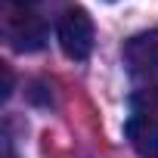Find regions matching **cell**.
<instances>
[{"label":"cell","mask_w":158,"mask_h":158,"mask_svg":"<svg viewBox=\"0 0 158 158\" xmlns=\"http://www.w3.org/2000/svg\"><path fill=\"white\" fill-rule=\"evenodd\" d=\"M3 34L13 50L19 53H34L47 40V25L34 13V6H6L3 16Z\"/></svg>","instance_id":"6da1fadb"},{"label":"cell","mask_w":158,"mask_h":158,"mask_svg":"<svg viewBox=\"0 0 158 158\" xmlns=\"http://www.w3.org/2000/svg\"><path fill=\"white\" fill-rule=\"evenodd\" d=\"M56 37H59V47L68 59L81 62L93 53V19L84 13V10H65L59 25H56Z\"/></svg>","instance_id":"7a4b0ae2"},{"label":"cell","mask_w":158,"mask_h":158,"mask_svg":"<svg viewBox=\"0 0 158 158\" xmlns=\"http://www.w3.org/2000/svg\"><path fill=\"white\" fill-rule=\"evenodd\" d=\"M124 65L133 81L158 84V31H139L124 44Z\"/></svg>","instance_id":"3957f363"},{"label":"cell","mask_w":158,"mask_h":158,"mask_svg":"<svg viewBox=\"0 0 158 158\" xmlns=\"http://www.w3.org/2000/svg\"><path fill=\"white\" fill-rule=\"evenodd\" d=\"M127 139L143 158H158V118L133 115L127 121Z\"/></svg>","instance_id":"277c9868"},{"label":"cell","mask_w":158,"mask_h":158,"mask_svg":"<svg viewBox=\"0 0 158 158\" xmlns=\"http://www.w3.org/2000/svg\"><path fill=\"white\" fill-rule=\"evenodd\" d=\"M10 93H13V71L10 65H3V99H10Z\"/></svg>","instance_id":"5b68a950"},{"label":"cell","mask_w":158,"mask_h":158,"mask_svg":"<svg viewBox=\"0 0 158 158\" xmlns=\"http://www.w3.org/2000/svg\"><path fill=\"white\" fill-rule=\"evenodd\" d=\"M3 158H16V152H13V149L6 146V149H3Z\"/></svg>","instance_id":"8992f818"}]
</instances>
